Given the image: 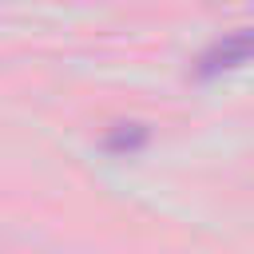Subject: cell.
Instances as JSON below:
<instances>
[{
    "mask_svg": "<svg viewBox=\"0 0 254 254\" xmlns=\"http://www.w3.org/2000/svg\"><path fill=\"white\" fill-rule=\"evenodd\" d=\"M151 143V127L147 123H115V127H107L103 131V151L107 155H115V159H131V155H139L143 147Z\"/></svg>",
    "mask_w": 254,
    "mask_h": 254,
    "instance_id": "cell-2",
    "label": "cell"
},
{
    "mask_svg": "<svg viewBox=\"0 0 254 254\" xmlns=\"http://www.w3.org/2000/svg\"><path fill=\"white\" fill-rule=\"evenodd\" d=\"M250 60H254V28H234V32H226V36L210 40V44L198 52L190 75H194L198 83H210V79H218V75H230V71L246 67Z\"/></svg>",
    "mask_w": 254,
    "mask_h": 254,
    "instance_id": "cell-1",
    "label": "cell"
}]
</instances>
